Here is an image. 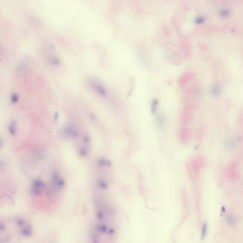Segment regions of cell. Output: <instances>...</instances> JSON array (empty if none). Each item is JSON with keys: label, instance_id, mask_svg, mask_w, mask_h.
I'll list each match as a JSON object with an SVG mask.
<instances>
[{"label": "cell", "instance_id": "obj_1", "mask_svg": "<svg viewBox=\"0 0 243 243\" xmlns=\"http://www.w3.org/2000/svg\"><path fill=\"white\" fill-rule=\"evenodd\" d=\"M226 223H228L229 225H230V226L235 225L237 224V222H238V220H237L236 217L232 214L226 215Z\"/></svg>", "mask_w": 243, "mask_h": 243}, {"label": "cell", "instance_id": "obj_2", "mask_svg": "<svg viewBox=\"0 0 243 243\" xmlns=\"http://www.w3.org/2000/svg\"><path fill=\"white\" fill-rule=\"evenodd\" d=\"M208 224L206 222L204 223L202 226V229H201V238L202 239H204L206 238V236L208 234Z\"/></svg>", "mask_w": 243, "mask_h": 243}]
</instances>
